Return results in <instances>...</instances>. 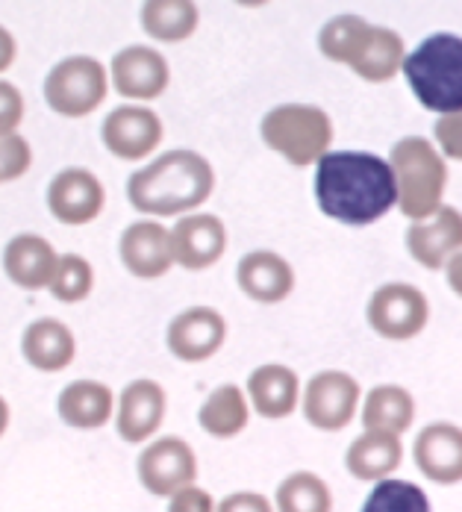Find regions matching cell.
Returning <instances> with one entry per match:
<instances>
[{"label": "cell", "mask_w": 462, "mask_h": 512, "mask_svg": "<svg viewBox=\"0 0 462 512\" xmlns=\"http://www.w3.org/2000/svg\"><path fill=\"white\" fill-rule=\"evenodd\" d=\"M433 136H436V148L442 151L445 159L462 162V109L451 112V115H439Z\"/></svg>", "instance_id": "obj_34"}, {"label": "cell", "mask_w": 462, "mask_h": 512, "mask_svg": "<svg viewBox=\"0 0 462 512\" xmlns=\"http://www.w3.org/2000/svg\"><path fill=\"white\" fill-rule=\"evenodd\" d=\"M56 412L74 430H98L115 418V395L101 380H74L59 392Z\"/></svg>", "instance_id": "obj_24"}, {"label": "cell", "mask_w": 462, "mask_h": 512, "mask_svg": "<svg viewBox=\"0 0 462 512\" xmlns=\"http://www.w3.org/2000/svg\"><path fill=\"white\" fill-rule=\"evenodd\" d=\"M360 398V383L348 371H318L301 395V407L312 427L333 433L354 421Z\"/></svg>", "instance_id": "obj_13"}, {"label": "cell", "mask_w": 462, "mask_h": 512, "mask_svg": "<svg viewBox=\"0 0 462 512\" xmlns=\"http://www.w3.org/2000/svg\"><path fill=\"white\" fill-rule=\"evenodd\" d=\"M315 204L345 224L368 227L398 206V186L389 159L368 151H327L315 162Z\"/></svg>", "instance_id": "obj_1"}, {"label": "cell", "mask_w": 462, "mask_h": 512, "mask_svg": "<svg viewBox=\"0 0 462 512\" xmlns=\"http://www.w3.org/2000/svg\"><path fill=\"white\" fill-rule=\"evenodd\" d=\"M56 262V248L39 233H15L0 256L6 280L24 292H45L51 286Z\"/></svg>", "instance_id": "obj_19"}, {"label": "cell", "mask_w": 462, "mask_h": 512, "mask_svg": "<svg viewBox=\"0 0 462 512\" xmlns=\"http://www.w3.org/2000/svg\"><path fill=\"white\" fill-rule=\"evenodd\" d=\"M24 95L15 83L0 80V136L6 133H18L21 121H24Z\"/></svg>", "instance_id": "obj_35"}, {"label": "cell", "mask_w": 462, "mask_h": 512, "mask_svg": "<svg viewBox=\"0 0 462 512\" xmlns=\"http://www.w3.org/2000/svg\"><path fill=\"white\" fill-rule=\"evenodd\" d=\"M139 483L156 495L171 498L183 486H192L198 480V457L192 445L180 436H159L148 442L136 460Z\"/></svg>", "instance_id": "obj_11"}, {"label": "cell", "mask_w": 462, "mask_h": 512, "mask_svg": "<svg viewBox=\"0 0 462 512\" xmlns=\"http://www.w3.org/2000/svg\"><path fill=\"white\" fill-rule=\"evenodd\" d=\"M215 512H274V507L259 492H233L224 501H218Z\"/></svg>", "instance_id": "obj_37"}, {"label": "cell", "mask_w": 462, "mask_h": 512, "mask_svg": "<svg viewBox=\"0 0 462 512\" xmlns=\"http://www.w3.org/2000/svg\"><path fill=\"white\" fill-rule=\"evenodd\" d=\"M371 27V21H365L362 15H336L330 18L321 33H318V51L324 59L348 65L351 56L360 48L365 30Z\"/></svg>", "instance_id": "obj_31"}, {"label": "cell", "mask_w": 462, "mask_h": 512, "mask_svg": "<svg viewBox=\"0 0 462 512\" xmlns=\"http://www.w3.org/2000/svg\"><path fill=\"white\" fill-rule=\"evenodd\" d=\"M295 268L286 256L277 251H248L236 262V286L239 292L262 307H274L283 304L292 292H295Z\"/></svg>", "instance_id": "obj_18"}, {"label": "cell", "mask_w": 462, "mask_h": 512, "mask_svg": "<svg viewBox=\"0 0 462 512\" xmlns=\"http://www.w3.org/2000/svg\"><path fill=\"white\" fill-rule=\"evenodd\" d=\"M265 148L283 156L295 168L315 165L333 145V121L321 106L312 103H280L259 121Z\"/></svg>", "instance_id": "obj_5"}, {"label": "cell", "mask_w": 462, "mask_h": 512, "mask_svg": "<svg viewBox=\"0 0 462 512\" xmlns=\"http://www.w3.org/2000/svg\"><path fill=\"white\" fill-rule=\"evenodd\" d=\"M48 292L59 304H83L95 292V265L80 254H59Z\"/></svg>", "instance_id": "obj_30"}, {"label": "cell", "mask_w": 462, "mask_h": 512, "mask_svg": "<svg viewBox=\"0 0 462 512\" xmlns=\"http://www.w3.org/2000/svg\"><path fill=\"white\" fill-rule=\"evenodd\" d=\"M168 512H215V501L206 489L192 483L168 498Z\"/></svg>", "instance_id": "obj_36"}, {"label": "cell", "mask_w": 462, "mask_h": 512, "mask_svg": "<svg viewBox=\"0 0 462 512\" xmlns=\"http://www.w3.org/2000/svg\"><path fill=\"white\" fill-rule=\"evenodd\" d=\"M407 59V45L398 30L371 24L362 36L360 48L351 56L348 68L365 83H389L401 74Z\"/></svg>", "instance_id": "obj_23"}, {"label": "cell", "mask_w": 462, "mask_h": 512, "mask_svg": "<svg viewBox=\"0 0 462 512\" xmlns=\"http://www.w3.org/2000/svg\"><path fill=\"white\" fill-rule=\"evenodd\" d=\"M118 259L124 271L136 280L154 283L174 268L168 227L156 218H139L124 227L118 239Z\"/></svg>", "instance_id": "obj_15"}, {"label": "cell", "mask_w": 462, "mask_h": 512, "mask_svg": "<svg viewBox=\"0 0 462 512\" xmlns=\"http://www.w3.org/2000/svg\"><path fill=\"white\" fill-rule=\"evenodd\" d=\"M274 512H333L330 486L312 471H295L277 486Z\"/></svg>", "instance_id": "obj_29"}, {"label": "cell", "mask_w": 462, "mask_h": 512, "mask_svg": "<svg viewBox=\"0 0 462 512\" xmlns=\"http://www.w3.org/2000/svg\"><path fill=\"white\" fill-rule=\"evenodd\" d=\"M248 401L251 407L268 418V421H280L289 418L301 404V380L289 365L280 362H268L251 371L248 377Z\"/></svg>", "instance_id": "obj_22"}, {"label": "cell", "mask_w": 462, "mask_h": 512, "mask_svg": "<svg viewBox=\"0 0 462 512\" xmlns=\"http://www.w3.org/2000/svg\"><path fill=\"white\" fill-rule=\"evenodd\" d=\"M165 139V124L148 103L115 106L101 124L103 148L121 162H145Z\"/></svg>", "instance_id": "obj_8"}, {"label": "cell", "mask_w": 462, "mask_h": 512, "mask_svg": "<svg viewBox=\"0 0 462 512\" xmlns=\"http://www.w3.org/2000/svg\"><path fill=\"white\" fill-rule=\"evenodd\" d=\"M109 86L130 103H151L171 86V65L151 45H127L109 62Z\"/></svg>", "instance_id": "obj_10"}, {"label": "cell", "mask_w": 462, "mask_h": 512, "mask_svg": "<svg viewBox=\"0 0 462 512\" xmlns=\"http://www.w3.org/2000/svg\"><path fill=\"white\" fill-rule=\"evenodd\" d=\"M251 418V401L236 383H224L212 389L201 404L198 421L212 439H233L248 427Z\"/></svg>", "instance_id": "obj_27"}, {"label": "cell", "mask_w": 462, "mask_h": 512, "mask_svg": "<svg viewBox=\"0 0 462 512\" xmlns=\"http://www.w3.org/2000/svg\"><path fill=\"white\" fill-rule=\"evenodd\" d=\"M21 354L30 368L42 374L65 371L77 357V336L59 318H36L21 333Z\"/></svg>", "instance_id": "obj_21"}, {"label": "cell", "mask_w": 462, "mask_h": 512, "mask_svg": "<svg viewBox=\"0 0 462 512\" xmlns=\"http://www.w3.org/2000/svg\"><path fill=\"white\" fill-rule=\"evenodd\" d=\"M236 6H245V9H259V6H265V3H271V0H233Z\"/></svg>", "instance_id": "obj_41"}, {"label": "cell", "mask_w": 462, "mask_h": 512, "mask_svg": "<svg viewBox=\"0 0 462 512\" xmlns=\"http://www.w3.org/2000/svg\"><path fill=\"white\" fill-rule=\"evenodd\" d=\"M401 74L407 77L415 101L436 115L462 109V36L433 33L407 53Z\"/></svg>", "instance_id": "obj_3"}, {"label": "cell", "mask_w": 462, "mask_h": 512, "mask_svg": "<svg viewBox=\"0 0 462 512\" xmlns=\"http://www.w3.org/2000/svg\"><path fill=\"white\" fill-rule=\"evenodd\" d=\"M168 236H171L174 265L186 271H206L218 265L221 256L227 254V242H230L227 224L215 212H204V209L174 218Z\"/></svg>", "instance_id": "obj_12"}, {"label": "cell", "mask_w": 462, "mask_h": 512, "mask_svg": "<svg viewBox=\"0 0 462 512\" xmlns=\"http://www.w3.org/2000/svg\"><path fill=\"white\" fill-rule=\"evenodd\" d=\"M442 271H445L448 289H451V292H454L457 298H462V251L454 256V259H451V262H448V265H445Z\"/></svg>", "instance_id": "obj_39"}, {"label": "cell", "mask_w": 462, "mask_h": 512, "mask_svg": "<svg viewBox=\"0 0 462 512\" xmlns=\"http://www.w3.org/2000/svg\"><path fill=\"white\" fill-rule=\"evenodd\" d=\"M139 24L156 45H183L201 27V9L195 0H142Z\"/></svg>", "instance_id": "obj_25"}, {"label": "cell", "mask_w": 462, "mask_h": 512, "mask_svg": "<svg viewBox=\"0 0 462 512\" xmlns=\"http://www.w3.org/2000/svg\"><path fill=\"white\" fill-rule=\"evenodd\" d=\"M412 457L427 480H433L439 486L462 483V427L451 424V421L427 424L415 436Z\"/></svg>", "instance_id": "obj_20"}, {"label": "cell", "mask_w": 462, "mask_h": 512, "mask_svg": "<svg viewBox=\"0 0 462 512\" xmlns=\"http://www.w3.org/2000/svg\"><path fill=\"white\" fill-rule=\"evenodd\" d=\"M15 59H18V42H15V36L0 24V74L9 71V68L15 65Z\"/></svg>", "instance_id": "obj_38"}, {"label": "cell", "mask_w": 462, "mask_h": 512, "mask_svg": "<svg viewBox=\"0 0 462 512\" xmlns=\"http://www.w3.org/2000/svg\"><path fill=\"white\" fill-rule=\"evenodd\" d=\"M45 204L53 221L65 227H86L101 218L106 206V186L95 171L83 165H68L53 174L45 192Z\"/></svg>", "instance_id": "obj_9"}, {"label": "cell", "mask_w": 462, "mask_h": 512, "mask_svg": "<svg viewBox=\"0 0 462 512\" xmlns=\"http://www.w3.org/2000/svg\"><path fill=\"white\" fill-rule=\"evenodd\" d=\"M215 192V168L192 148H174L148 159L127 180L130 206L156 221L180 218L204 209Z\"/></svg>", "instance_id": "obj_2"}, {"label": "cell", "mask_w": 462, "mask_h": 512, "mask_svg": "<svg viewBox=\"0 0 462 512\" xmlns=\"http://www.w3.org/2000/svg\"><path fill=\"white\" fill-rule=\"evenodd\" d=\"M33 165V148L21 133L0 136V183L21 180Z\"/></svg>", "instance_id": "obj_33"}, {"label": "cell", "mask_w": 462, "mask_h": 512, "mask_svg": "<svg viewBox=\"0 0 462 512\" xmlns=\"http://www.w3.org/2000/svg\"><path fill=\"white\" fill-rule=\"evenodd\" d=\"M227 342V318L215 307L195 304L177 312L165 327V345L180 362H206Z\"/></svg>", "instance_id": "obj_14"}, {"label": "cell", "mask_w": 462, "mask_h": 512, "mask_svg": "<svg viewBox=\"0 0 462 512\" xmlns=\"http://www.w3.org/2000/svg\"><path fill=\"white\" fill-rule=\"evenodd\" d=\"M415 421V401L404 386L383 383L374 386L362 404V424L365 430H383V433H407Z\"/></svg>", "instance_id": "obj_28"}, {"label": "cell", "mask_w": 462, "mask_h": 512, "mask_svg": "<svg viewBox=\"0 0 462 512\" xmlns=\"http://www.w3.org/2000/svg\"><path fill=\"white\" fill-rule=\"evenodd\" d=\"M360 512H433L430 498L410 480H377L374 492L365 498Z\"/></svg>", "instance_id": "obj_32"}, {"label": "cell", "mask_w": 462, "mask_h": 512, "mask_svg": "<svg viewBox=\"0 0 462 512\" xmlns=\"http://www.w3.org/2000/svg\"><path fill=\"white\" fill-rule=\"evenodd\" d=\"M9 415H12V412H9V404H6V398L0 395V439H3V433L9 430Z\"/></svg>", "instance_id": "obj_40"}, {"label": "cell", "mask_w": 462, "mask_h": 512, "mask_svg": "<svg viewBox=\"0 0 462 512\" xmlns=\"http://www.w3.org/2000/svg\"><path fill=\"white\" fill-rule=\"evenodd\" d=\"M407 251L427 271H442L462 251V212L442 204L430 218L412 221L407 230Z\"/></svg>", "instance_id": "obj_17"}, {"label": "cell", "mask_w": 462, "mask_h": 512, "mask_svg": "<svg viewBox=\"0 0 462 512\" xmlns=\"http://www.w3.org/2000/svg\"><path fill=\"white\" fill-rule=\"evenodd\" d=\"M401 460H404L401 439L395 433H383V430H365L360 439L351 442V448L345 454L348 471L365 483L386 480L395 468H401Z\"/></svg>", "instance_id": "obj_26"}, {"label": "cell", "mask_w": 462, "mask_h": 512, "mask_svg": "<svg viewBox=\"0 0 462 512\" xmlns=\"http://www.w3.org/2000/svg\"><path fill=\"white\" fill-rule=\"evenodd\" d=\"M389 165L398 186V209L410 221L430 218L442 206L448 189V162L442 151L430 139L407 136L395 142Z\"/></svg>", "instance_id": "obj_4"}, {"label": "cell", "mask_w": 462, "mask_h": 512, "mask_svg": "<svg viewBox=\"0 0 462 512\" xmlns=\"http://www.w3.org/2000/svg\"><path fill=\"white\" fill-rule=\"evenodd\" d=\"M365 318L377 336L389 342H410L424 333L430 321V301L418 286L392 280L374 289L365 307Z\"/></svg>", "instance_id": "obj_7"}, {"label": "cell", "mask_w": 462, "mask_h": 512, "mask_svg": "<svg viewBox=\"0 0 462 512\" xmlns=\"http://www.w3.org/2000/svg\"><path fill=\"white\" fill-rule=\"evenodd\" d=\"M168 412V395L151 377L133 380L115 401V430L127 445H145L156 436Z\"/></svg>", "instance_id": "obj_16"}, {"label": "cell", "mask_w": 462, "mask_h": 512, "mask_svg": "<svg viewBox=\"0 0 462 512\" xmlns=\"http://www.w3.org/2000/svg\"><path fill=\"white\" fill-rule=\"evenodd\" d=\"M45 103L62 118H86L109 95V68L89 53L65 56L45 77Z\"/></svg>", "instance_id": "obj_6"}]
</instances>
